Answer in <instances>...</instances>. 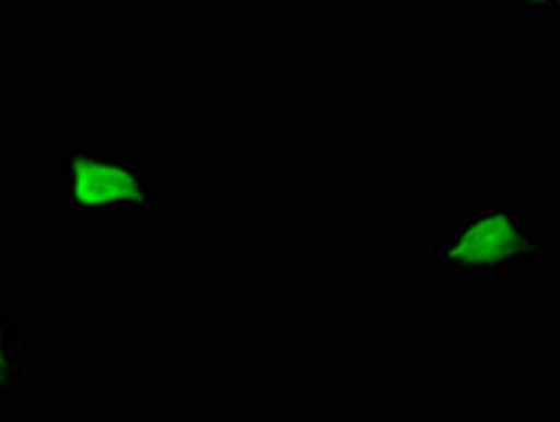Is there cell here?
<instances>
[{
    "instance_id": "obj_1",
    "label": "cell",
    "mask_w": 560,
    "mask_h": 422,
    "mask_svg": "<svg viewBox=\"0 0 560 422\" xmlns=\"http://www.w3.org/2000/svg\"><path fill=\"white\" fill-rule=\"evenodd\" d=\"M547 257V237L535 228L529 209L470 206L431 234L429 265L440 279L518 277Z\"/></svg>"
},
{
    "instance_id": "obj_2",
    "label": "cell",
    "mask_w": 560,
    "mask_h": 422,
    "mask_svg": "<svg viewBox=\"0 0 560 422\" xmlns=\"http://www.w3.org/2000/svg\"><path fill=\"white\" fill-rule=\"evenodd\" d=\"M66 209L73 218H161V172L110 141L71 139L62 144Z\"/></svg>"
},
{
    "instance_id": "obj_3",
    "label": "cell",
    "mask_w": 560,
    "mask_h": 422,
    "mask_svg": "<svg viewBox=\"0 0 560 422\" xmlns=\"http://www.w3.org/2000/svg\"><path fill=\"white\" fill-rule=\"evenodd\" d=\"M26 386V347H23L12 298L0 279V389L14 391Z\"/></svg>"
},
{
    "instance_id": "obj_4",
    "label": "cell",
    "mask_w": 560,
    "mask_h": 422,
    "mask_svg": "<svg viewBox=\"0 0 560 422\" xmlns=\"http://www.w3.org/2000/svg\"><path fill=\"white\" fill-rule=\"evenodd\" d=\"M499 3L521 14H558L560 9V0H499Z\"/></svg>"
}]
</instances>
